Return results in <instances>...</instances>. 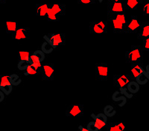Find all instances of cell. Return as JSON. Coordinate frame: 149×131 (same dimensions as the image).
I'll use <instances>...</instances> for the list:
<instances>
[{
	"label": "cell",
	"mask_w": 149,
	"mask_h": 131,
	"mask_svg": "<svg viewBox=\"0 0 149 131\" xmlns=\"http://www.w3.org/2000/svg\"><path fill=\"white\" fill-rule=\"evenodd\" d=\"M33 55L37 58V60L39 61L40 62H42L45 59V53L42 51H40V50L34 51L33 53Z\"/></svg>",
	"instance_id": "cell-31"
},
{
	"label": "cell",
	"mask_w": 149,
	"mask_h": 131,
	"mask_svg": "<svg viewBox=\"0 0 149 131\" xmlns=\"http://www.w3.org/2000/svg\"><path fill=\"white\" fill-rule=\"evenodd\" d=\"M18 29V23L17 22H6V33L8 34H12Z\"/></svg>",
	"instance_id": "cell-21"
},
{
	"label": "cell",
	"mask_w": 149,
	"mask_h": 131,
	"mask_svg": "<svg viewBox=\"0 0 149 131\" xmlns=\"http://www.w3.org/2000/svg\"><path fill=\"white\" fill-rule=\"evenodd\" d=\"M136 36L138 39L142 41L149 37V22H142Z\"/></svg>",
	"instance_id": "cell-12"
},
{
	"label": "cell",
	"mask_w": 149,
	"mask_h": 131,
	"mask_svg": "<svg viewBox=\"0 0 149 131\" xmlns=\"http://www.w3.org/2000/svg\"><path fill=\"white\" fill-rule=\"evenodd\" d=\"M11 84L9 80L8 75H4L0 76V87H5V86H10Z\"/></svg>",
	"instance_id": "cell-26"
},
{
	"label": "cell",
	"mask_w": 149,
	"mask_h": 131,
	"mask_svg": "<svg viewBox=\"0 0 149 131\" xmlns=\"http://www.w3.org/2000/svg\"><path fill=\"white\" fill-rule=\"evenodd\" d=\"M8 1V0H0V2H1V3L5 4V3H6Z\"/></svg>",
	"instance_id": "cell-41"
},
{
	"label": "cell",
	"mask_w": 149,
	"mask_h": 131,
	"mask_svg": "<svg viewBox=\"0 0 149 131\" xmlns=\"http://www.w3.org/2000/svg\"><path fill=\"white\" fill-rule=\"evenodd\" d=\"M0 90L5 93V95L10 94L13 90V86H5V87H0Z\"/></svg>",
	"instance_id": "cell-34"
},
{
	"label": "cell",
	"mask_w": 149,
	"mask_h": 131,
	"mask_svg": "<svg viewBox=\"0 0 149 131\" xmlns=\"http://www.w3.org/2000/svg\"><path fill=\"white\" fill-rule=\"evenodd\" d=\"M53 50H54V48H53L52 46L49 43H48L47 42H46V41L42 44V46H41V51L44 53L45 54L51 53L53 51Z\"/></svg>",
	"instance_id": "cell-25"
},
{
	"label": "cell",
	"mask_w": 149,
	"mask_h": 131,
	"mask_svg": "<svg viewBox=\"0 0 149 131\" xmlns=\"http://www.w3.org/2000/svg\"><path fill=\"white\" fill-rule=\"evenodd\" d=\"M108 131H124L125 130V124L123 122H111L106 125Z\"/></svg>",
	"instance_id": "cell-18"
},
{
	"label": "cell",
	"mask_w": 149,
	"mask_h": 131,
	"mask_svg": "<svg viewBox=\"0 0 149 131\" xmlns=\"http://www.w3.org/2000/svg\"><path fill=\"white\" fill-rule=\"evenodd\" d=\"M127 11L123 2H112L108 0L107 3V18L119 13H125Z\"/></svg>",
	"instance_id": "cell-3"
},
{
	"label": "cell",
	"mask_w": 149,
	"mask_h": 131,
	"mask_svg": "<svg viewBox=\"0 0 149 131\" xmlns=\"http://www.w3.org/2000/svg\"><path fill=\"white\" fill-rule=\"evenodd\" d=\"M112 2H123V0H110Z\"/></svg>",
	"instance_id": "cell-42"
},
{
	"label": "cell",
	"mask_w": 149,
	"mask_h": 131,
	"mask_svg": "<svg viewBox=\"0 0 149 131\" xmlns=\"http://www.w3.org/2000/svg\"><path fill=\"white\" fill-rule=\"evenodd\" d=\"M126 88H127V90L130 93L136 94V93H137L139 92L140 86H139V84H138L135 80H131L130 82L127 84Z\"/></svg>",
	"instance_id": "cell-20"
},
{
	"label": "cell",
	"mask_w": 149,
	"mask_h": 131,
	"mask_svg": "<svg viewBox=\"0 0 149 131\" xmlns=\"http://www.w3.org/2000/svg\"><path fill=\"white\" fill-rule=\"evenodd\" d=\"M107 33V22L104 21L91 22L90 24V34H104Z\"/></svg>",
	"instance_id": "cell-4"
},
{
	"label": "cell",
	"mask_w": 149,
	"mask_h": 131,
	"mask_svg": "<svg viewBox=\"0 0 149 131\" xmlns=\"http://www.w3.org/2000/svg\"><path fill=\"white\" fill-rule=\"evenodd\" d=\"M144 51L142 46L132 45L125 52V61L130 65L136 64H141L143 60Z\"/></svg>",
	"instance_id": "cell-1"
},
{
	"label": "cell",
	"mask_w": 149,
	"mask_h": 131,
	"mask_svg": "<svg viewBox=\"0 0 149 131\" xmlns=\"http://www.w3.org/2000/svg\"><path fill=\"white\" fill-rule=\"evenodd\" d=\"M50 4H37L36 5V15L37 16L46 17Z\"/></svg>",
	"instance_id": "cell-17"
},
{
	"label": "cell",
	"mask_w": 149,
	"mask_h": 131,
	"mask_svg": "<svg viewBox=\"0 0 149 131\" xmlns=\"http://www.w3.org/2000/svg\"><path fill=\"white\" fill-rule=\"evenodd\" d=\"M98 1H99V2H102V0H98Z\"/></svg>",
	"instance_id": "cell-43"
},
{
	"label": "cell",
	"mask_w": 149,
	"mask_h": 131,
	"mask_svg": "<svg viewBox=\"0 0 149 131\" xmlns=\"http://www.w3.org/2000/svg\"><path fill=\"white\" fill-rule=\"evenodd\" d=\"M40 75L45 81H52L54 77V67L51 63H45L42 64L40 71Z\"/></svg>",
	"instance_id": "cell-5"
},
{
	"label": "cell",
	"mask_w": 149,
	"mask_h": 131,
	"mask_svg": "<svg viewBox=\"0 0 149 131\" xmlns=\"http://www.w3.org/2000/svg\"><path fill=\"white\" fill-rule=\"evenodd\" d=\"M142 50L145 51H148L149 52V37L146 38V39L142 40Z\"/></svg>",
	"instance_id": "cell-35"
},
{
	"label": "cell",
	"mask_w": 149,
	"mask_h": 131,
	"mask_svg": "<svg viewBox=\"0 0 149 131\" xmlns=\"http://www.w3.org/2000/svg\"><path fill=\"white\" fill-rule=\"evenodd\" d=\"M78 130L81 131H87V128H85V127L82 126V125H80L79 127H78Z\"/></svg>",
	"instance_id": "cell-40"
},
{
	"label": "cell",
	"mask_w": 149,
	"mask_h": 131,
	"mask_svg": "<svg viewBox=\"0 0 149 131\" xmlns=\"http://www.w3.org/2000/svg\"><path fill=\"white\" fill-rule=\"evenodd\" d=\"M95 78L97 80L105 82L108 78V67L106 63L95 64Z\"/></svg>",
	"instance_id": "cell-7"
},
{
	"label": "cell",
	"mask_w": 149,
	"mask_h": 131,
	"mask_svg": "<svg viewBox=\"0 0 149 131\" xmlns=\"http://www.w3.org/2000/svg\"><path fill=\"white\" fill-rule=\"evenodd\" d=\"M109 21L113 23L114 34H124V33H125V25L123 23L120 22L119 21L116 20V19L114 18L110 19Z\"/></svg>",
	"instance_id": "cell-16"
},
{
	"label": "cell",
	"mask_w": 149,
	"mask_h": 131,
	"mask_svg": "<svg viewBox=\"0 0 149 131\" xmlns=\"http://www.w3.org/2000/svg\"><path fill=\"white\" fill-rule=\"evenodd\" d=\"M84 107L83 104H71L66 110V116L67 117H81L84 116Z\"/></svg>",
	"instance_id": "cell-9"
},
{
	"label": "cell",
	"mask_w": 149,
	"mask_h": 131,
	"mask_svg": "<svg viewBox=\"0 0 149 131\" xmlns=\"http://www.w3.org/2000/svg\"><path fill=\"white\" fill-rule=\"evenodd\" d=\"M4 99H5V93L0 90V102H3Z\"/></svg>",
	"instance_id": "cell-39"
},
{
	"label": "cell",
	"mask_w": 149,
	"mask_h": 131,
	"mask_svg": "<svg viewBox=\"0 0 149 131\" xmlns=\"http://www.w3.org/2000/svg\"><path fill=\"white\" fill-rule=\"evenodd\" d=\"M142 5V14L145 16H149V0H143Z\"/></svg>",
	"instance_id": "cell-28"
},
{
	"label": "cell",
	"mask_w": 149,
	"mask_h": 131,
	"mask_svg": "<svg viewBox=\"0 0 149 131\" xmlns=\"http://www.w3.org/2000/svg\"><path fill=\"white\" fill-rule=\"evenodd\" d=\"M29 64V62H27V61L19 60L18 64H17V67H18V69L19 71H26Z\"/></svg>",
	"instance_id": "cell-33"
},
{
	"label": "cell",
	"mask_w": 149,
	"mask_h": 131,
	"mask_svg": "<svg viewBox=\"0 0 149 131\" xmlns=\"http://www.w3.org/2000/svg\"><path fill=\"white\" fill-rule=\"evenodd\" d=\"M49 8L61 19L66 14V5L64 4H53L50 5Z\"/></svg>",
	"instance_id": "cell-13"
},
{
	"label": "cell",
	"mask_w": 149,
	"mask_h": 131,
	"mask_svg": "<svg viewBox=\"0 0 149 131\" xmlns=\"http://www.w3.org/2000/svg\"><path fill=\"white\" fill-rule=\"evenodd\" d=\"M131 80H135L133 76L129 75H114L113 76V85L118 88H125L127 87V84Z\"/></svg>",
	"instance_id": "cell-8"
},
{
	"label": "cell",
	"mask_w": 149,
	"mask_h": 131,
	"mask_svg": "<svg viewBox=\"0 0 149 131\" xmlns=\"http://www.w3.org/2000/svg\"><path fill=\"white\" fill-rule=\"evenodd\" d=\"M46 17H47V19L49 21V22H59V21L61 20V18L56 15L54 12L50 9V8H49V10H48Z\"/></svg>",
	"instance_id": "cell-22"
},
{
	"label": "cell",
	"mask_w": 149,
	"mask_h": 131,
	"mask_svg": "<svg viewBox=\"0 0 149 131\" xmlns=\"http://www.w3.org/2000/svg\"><path fill=\"white\" fill-rule=\"evenodd\" d=\"M91 117L93 118L94 121L96 122L97 125L98 127L99 130L104 128L107 125V116L104 114V113H98V114L95 115L94 113L91 114Z\"/></svg>",
	"instance_id": "cell-11"
},
{
	"label": "cell",
	"mask_w": 149,
	"mask_h": 131,
	"mask_svg": "<svg viewBox=\"0 0 149 131\" xmlns=\"http://www.w3.org/2000/svg\"><path fill=\"white\" fill-rule=\"evenodd\" d=\"M9 80L12 86H18L22 82V79L17 74H11L9 76Z\"/></svg>",
	"instance_id": "cell-23"
},
{
	"label": "cell",
	"mask_w": 149,
	"mask_h": 131,
	"mask_svg": "<svg viewBox=\"0 0 149 131\" xmlns=\"http://www.w3.org/2000/svg\"><path fill=\"white\" fill-rule=\"evenodd\" d=\"M43 39L50 44L54 49L64 45L66 43V36L64 34H46L43 36Z\"/></svg>",
	"instance_id": "cell-2"
},
{
	"label": "cell",
	"mask_w": 149,
	"mask_h": 131,
	"mask_svg": "<svg viewBox=\"0 0 149 131\" xmlns=\"http://www.w3.org/2000/svg\"><path fill=\"white\" fill-rule=\"evenodd\" d=\"M31 54V53L29 52V51H19L18 58L19 60H24L29 62Z\"/></svg>",
	"instance_id": "cell-27"
},
{
	"label": "cell",
	"mask_w": 149,
	"mask_h": 131,
	"mask_svg": "<svg viewBox=\"0 0 149 131\" xmlns=\"http://www.w3.org/2000/svg\"><path fill=\"white\" fill-rule=\"evenodd\" d=\"M119 92H120L121 94H124L126 98H128V99H131V98L133 97V95H134L132 94V93H130L127 91L126 87H125V88H120V89H119Z\"/></svg>",
	"instance_id": "cell-36"
},
{
	"label": "cell",
	"mask_w": 149,
	"mask_h": 131,
	"mask_svg": "<svg viewBox=\"0 0 149 131\" xmlns=\"http://www.w3.org/2000/svg\"><path fill=\"white\" fill-rule=\"evenodd\" d=\"M119 93H120L119 91H116L113 93V96H112V99H113L114 102L118 103L119 107H123L126 104V102H127V98L124 96H119Z\"/></svg>",
	"instance_id": "cell-19"
},
{
	"label": "cell",
	"mask_w": 149,
	"mask_h": 131,
	"mask_svg": "<svg viewBox=\"0 0 149 131\" xmlns=\"http://www.w3.org/2000/svg\"><path fill=\"white\" fill-rule=\"evenodd\" d=\"M135 81L139 84V85H144V84H146V83L148 82V79L145 75L141 74V75H139L137 77L135 78Z\"/></svg>",
	"instance_id": "cell-30"
},
{
	"label": "cell",
	"mask_w": 149,
	"mask_h": 131,
	"mask_svg": "<svg viewBox=\"0 0 149 131\" xmlns=\"http://www.w3.org/2000/svg\"><path fill=\"white\" fill-rule=\"evenodd\" d=\"M143 0H123L124 5L126 10H135L139 5H142Z\"/></svg>",
	"instance_id": "cell-15"
},
{
	"label": "cell",
	"mask_w": 149,
	"mask_h": 131,
	"mask_svg": "<svg viewBox=\"0 0 149 131\" xmlns=\"http://www.w3.org/2000/svg\"><path fill=\"white\" fill-rule=\"evenodd\" d=\"M26 73H25V75H26V76H34V75H37V74L40 73L39 71H37L30 64H29L27 68L26 69Z\"/></svg>",
	"instance_id": "cell-29"
},
{
	"label": "cell",
	"mask_w": 149,
	"mask_h": 131,
	"mask_svg": "<svg viewBox=\"0 0 149 131\" xmlns=\"http://www.w3.org/2000/svg\"><path fill=\"white\" fill-rule=\"evenodd\" d=\"M34 68H35L36 70H37V71H40L41 68H42V63L41 62H34V63H31V64H30Z\"/></svg>",
	"instance_id": "cell-38"
},
{
	"label": "cell",
	"mask_w": 149,
	"mask_h": 131,
	"mask_svg": "<svg viewBox=\"0 0 149 131\" xmlns=\"http://www.w3.org/2000/svg\"><path fill=\"white\" fill-rule=\"evenodd\" d=\"M131 73H132V76L134 78V79H135L136 77H137L139 75H141V74L145 75L149 79V74L146 72V71H145L142 68L141 64H136L131 65Z\"/></svg>",
	"instance_id": "cell-14"
},
{
	"label": "cell",
	"mask_w": 149,
	"mask_h": 131,
	"mask_svg": "<svg viewBox=\"0 0 149 131\" xmlns=\"http://www.w3.org/2000/svg\"><path fill=\"white\" fill-rule=\"evenodd\" d=\"M142 22L139 21L136 16H132L125 25V33L124 34H136L141 26Z\"/></svg>",
	"instance_id": "cell-6"
},
{
	"label": "cell",
	"mask_w": 149,
	"mask_h": 131,
	"mask_svg": "<svg viewBox=\"0 0 149 131\" xmlns=\"http://www.w3.org/2000/svg\"><path fill=\"white\" fill-rule=\"evenodd\" d=\"M104 113L107 117H113L116 114V111L112 105H107L104 108Z\"/></svg>",
	"instance_id": "cell-24"
},
{
	"label": "cell",
	"mask_w": 149,
	"mask_h": 131,
	"mask_svg": "<svg viewBox=\"0 0 149 131\" xmlns=\"http://www.w3.org/2000/svg\"><path fill=\"white\" fill-rule=\"evenodd\" d=\"M86 128H87V131H98L99 130L98 125H97L96 122H95V121H90V122L87 124Z\"/></svg>",
	"instance_id": "cell-32"
},
{
	"label": "cell",
	"mask_w": 149,
	"mask_h": 131,
	"mask_svg": "<svg viewBox=\"0 0 149 131\" xmlns=\"http://www.w3.org/2000/svg\"><path fill=\"white\" fill-rule=\"evenodd\" d=\"M96 0H78L79 5H92L95 3Z\"/></svg>",
	"instance_id": "cell-37"
},
{
	"label": "cell",
	"mask_w": 149,
	"mask_h": 131,
	"mask_svg": "<svg viewBox=\"0 0 149 131\" xmlns=\"http://www.w3.org/2000/svg\"><path fill=\"white\" fill-rule=\"evenodd\" d=\"M13 39L16 40H26L30 37V28L29 27H19L12 34Z\"/></svg>",
	"instance_id": "cell-10"
}]
</instances>
